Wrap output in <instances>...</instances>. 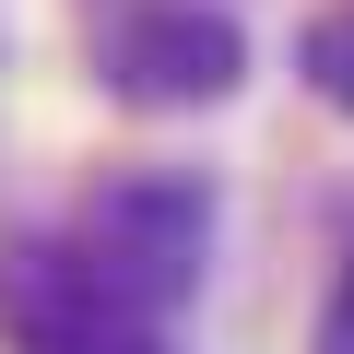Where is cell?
<instances>
[{
	"label": "cell",
	"instance_id": "obj_1",
	"mask_svg": "<svg viewBox=\"0 0 354 354\" xmlns=\"http://www.w3.org/2000/svg\"><path fill=\"white\" fill-rule=\"evenodd\" d=\"M153 330L177 319V295L201 283V236H213V213H201V189L189 177H118V189H95L71 225H59Z\"/></svg>",
	"mask_w": 354,
	"mask_h": 354
},
{
	"label": "cell",
	"instance_id": "obj_2",
	"mask_svg": "<svg viewBox=\"0 0 354 354\" xmlns=\"http://www.w3.org/2000/svg\"><path fill=\"white\" fill-rule=\"evenodd\" d=\"M0 330H12V354H142V342H165L59 225L0 248Z\"/></svg>",
	"mask_w": 354,
	"mask_h": 354
},
{
	"label": "cell",
	"instance_id": "obj_3",
	"mask_svg": "<svg viewBox=\"0 0 354 354\" xmlns=\"http://www.w3.org/2000/svg\"><path fill=\"white\" fill-rule=\"evenodd\" d=\"M106 83L130 106H201L236 83V24L201 12V0H130L106 24Z\"/></svg>",
	"mask_w": 354,
	"mask_h": 354
},
{
	"label": "cell",
	"instance_id": "obj_4",
	"mask_svg": "<svg viewBox=\"0 0 354 354\" xmlns=\"http://www.w3.org/2000/svg\"><path fill=\"white\" fill-rule=\"evenodd\" d=\"M307 59H319V83L354 106V24H319V48H307Z\"/></svg>",
	"mask_w": 354,
	"mask_h": 354
},
{
	"label": "cell",
	"instance_id": "obj_5",
	"mask_svg": "<svg viewBox=\"0 0 354 354\" xmlns=\"http://www.w3.org/2000/svg\"><path fill=\"white\" fill-rule=\"evenodd\" d=\"M319 354H354V272L330 283V319H319Z\"/></svg>",
	"mask_w": 354,
	"mask_h": 354
},
{
	"label": "cell",
	"instance_id": "obj_6",
	"mask_svg": "<svg viewBox=\"0 0 354 354\" xmlns=\"http://www.w3.org/2000/svg\"><path fill=\"white\" fill-rule=\"evenodd\" d=\"M142 354H165V342H142Z\"/></svg>",
	"mask_w": 354,
	"mask_h": 354
}]
</instances>
